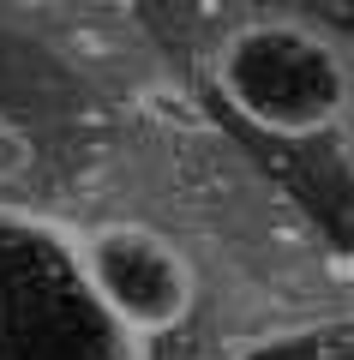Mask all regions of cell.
I'll return each instance as SVG.
<instances>
[{"mask_svg": "<svg viewBox=\"0 0 354 360\" xmlns=\"http://www.w3.org/2000/svg\"><path fill=\"white\" fill-rule=\"evenodd\" d=\"M0 360H127V330L78 276V246L0 217Z\"/></svg>", "mask_w": 354, "mask_h": 360, "instance_id": "cell-1", "label": "cell"}, {"mask_svg": "<svg viewBox=\"0 0 354 360\" xmlns=\"http://www.w3.org/2000/svg\"><path fill=\"white\" fill-rule=\"evenodd\" d=\"M72 246H78L84 288L127 336H163L175 324H187L192 300H198V270L163 229L96 222Z\"/></svg>", "mask_w": 354, "mask_h": 360, "instance_id": "cell-3", "label": "cell"}, {"mask_svg": "<svg viewBox=\"0 0 354 360\" xmlns=\"http://www.w3.org/2000/svg\"><path fill=\"white\" fill-rule=\"evenodd\" d=\"M210 72L222 103L270 139H318L348 115L342 54L294 18H253L228 30Z\"/></svg>", "mask_w": 354, "mask_h": 360, "instance_id": "cell-2", "label": "cell"}, {"mask_svg": "<svg viewBox=\"0 0 354 360\" xmlns=\"http://www.w3.org/2000/svg\"><path fill=\"white\" fill-rule=\"evenodd\" d=\"M96 6H127V0H96Z\"/></svg>", "mask_w": 354, "mask_h": 360, "instance_id": "cell-4", "label": "cell"}]
</instances>
